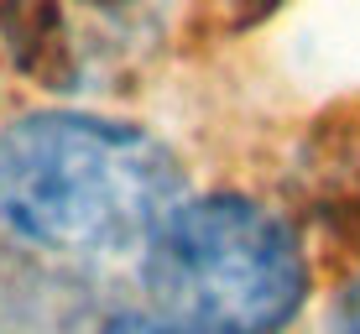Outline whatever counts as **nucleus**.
Wrapping results in <instances>:
<instances>
[{
  "label": "nucleus",
  "instance_id": "nucleus-1",
  "mask_svg": "<svg viewBox=\"0 0 360 334\" xmlns=\"http://www.w3.org/2000/svg\"><path fill=\"white\" fill-rule=\"evenodd\" d=\"M183 204V167L141 126L42 110L0 131V219L68 256L136 251Z\"/></svg>",
  "mask_w": 360,
  "mask_h": 334
},
{
  "label": "nucleus",
  "instance_id": "nucleus-2",
  "mask_svg": "<svg viewBox=\"0 0 360 334\" xmlns=\"http://www.w3.org/2000/svg\"><path fill=\"white\" fill-rule=\"evenodd\" d=\"M146 288L178 329L277 334L308 298L297 235L240 193L178 204L146 240Z\"/></svg>",
  "mask_w": 360,
  "mask_h": 334
},
{
  "label": "nucleus",
  "instance_id": "nucleus-3",
  "mask_svg": "<svg viewBox=\"0 0 360 334\" xmlns=\"http://www.w3.org/2000/svg\"><path fill=\"white\" fill-rule=\"evenodd\" d=\"M0 42L11 63L42 89L79 84V42L63 0H0Z\"/></svg>",
  "mask_w": 360,
  "mask_h": 334
},
{
  "label": "nucleus",
  "instance_id": "nucleus-4",
  "mask_svg": "<svg viewBox=\"0 0 360 334\" xmlns=\"http://www.w3.org/2000/svg\"><path fill=\"white\" fill-rule=\"evenodd\" d=\"M99 334H193V329H178V324H157V319H141V314H120L110 319Z\"/></svg>",
  "mask_w": 360,
  "mask_h": 334
},
{
  "label": "nucleus",
  "instance_id": "nucleus-5",
  "mask_svg": "<svg viewBox=\"0 0 360 334\" xmlns=\"http://www.w3.org/2000/svg\"><path fill=\"white\" fill-rule=\"evenodd\" d=\"M334 334H360V282L340 293V308H334Z\"/></svg>",
  "mask_w": 360,
  "mask_h": 334
}]
</instances>
